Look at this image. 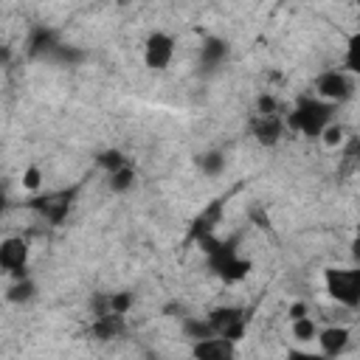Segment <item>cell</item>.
I'll return each mask as SVG.
<instances>
[{"instance_id": "cell-14", "label": "cell", "mask_w": 360, "mask_h": 360, "mask_svg": "<svg viewBox=\"0 0 360 360\" xmlns=\"http://www.w3.org/2000/svg\"><path fill=\"white\" fill-rule=\"evenodd\" d=\"M121 332H124V315H112V312H98L90 326V335L96 340H112Z\"/></svg>"}, {"instance_id": "cell-29", "label": "cell", "mask_w": 360, "mask_h": 360, "mask_svg": "<svg viewBox=\"0 0 360 360\" xmlns=\"http://www.w3.org/2000/svg\"><path fill=\"white\" fill-rule=\"evenodd\" d=\"M115 3H118V6H129L132 0H115Z\"/></svg>"}, {"instance_id": "cell-24", "label": "cell", "mask_w": 360, "mask_h": 360, "mask_svg": "<svg viewBox=\"0 0 360 360\" xmlns=\"http://www.w3.org/2000/svg\"><path fill=\"white\" fill-rule=\"evenodd\" d=\"M96 163L104 169V172H112V169H118V166H124V163H129V158L121 152V149H104V152H98V158H96Z\"/></svg>"}, {"instance_id": "cell-4", "label": "cell", "mask_w": 360, "mask_h": 360, "mask_svg": "<svg viewBox=\"0 0 360 360\" xmlns=\"http://www.w3.org/2000/svg\"><path fill=\"white\" fill-rule=\"evenodd\" d=\"M323 290L340 307L357 309L360 307V270L357 267H326Z\"/></svg>"}, {"instance_id": "cell-10", "label": "cell", "mask_w": 360, "mask_h": 360, "mask_svg": "<svg viewBox=\"0 0 360 360\" xmlns=\"http://www.w3.org/2000/svg\"><path fill=\"white\" fill-rule=\"evenodd\" d=\"M236 354V343L222 335H205L200 340H191V357L197 360H231Z\"/></svg>"}, {"instance_id": "cell-6", "label": "cell", "mask_w": 360, "mask_h": 360, "mask_svg": "<svg viewBox=\"0 0 360 360\" xmlns=\"http://www.w3.org/2000/svg\"><path fill=\"white\" fill-rule=\"evenodd\" d=\"M205 318H208L214 335L231 338L233 343L242 340L245 326H248V315H245V309H242V307H231V304H225V307H214Z\"/></svg>"}, {"instance_id": "cell-18", "label": "cell", "mask_w": 360, "mask_h": 360, "mask_svg": "<svg viewBox=\"0 0 360 360\" xmlns=\"http://www.w3.org/2000/svg\"><path fill=\"white\" fill-rule=\"evenodd\" d=\"M346 138H349V129H346V124H340L338 118H332V121L321 129V135H318V141H321L326 149H340V146L346 143Z\"/></svg>"}, {"instance_id": "cell-25", "label": "cell", "mask_w": 360, "mask_h": 360, "mask_svg": "<svg viewBox=\"0 0 360 360\" xmlns=\"http://www.w3.org/2000/svg\"><path fill=\"white\" fill-rule=\"evenodd\" d=\"M256 112L259 115H278L281 112V104L273 93H259L256 96Z\"/></svg>"}, {"instance_id": "cell-20", "label": "cell", "mask_w": 360, "mask_h": 360, "mask_svg": "<svg viewBox=\"0 0 360 360\" xmlns=\"http://www.w3.org/2000/svg\"><path fill=\"white\" fill-rule=\"evenodd\" d=\"M180 329H183V335H186L188 340H200V338H205V335H214L208 318H197V315H183Z\"/></svg>"}, {"instance_id": "cell-11", "label": "cell", "mask_w": 360, "mask_h": 360, "mask_svg": "<svg viewBox=\"0 0 360 360\" xmlns=\"http://www.w3.org/2000/svg\"><path fill=\"white\" fill-rule=\"evenodd\" d=\"M231 53V45L222 37H205L200 45V68L205 70H217Z\"/></svg>"}, {"instance_id": "cell-5", "label": "cell", "mask_w": 360, "mask_h": 360, "mask_svg": "<svg viewBox=\"0 0 360 360\" xmlns=\"http://www.w3.org/2000/svg\"><path fill=\"white\" fill-rule=\"evenodd\" d=\"M174 53H177V39L163 28L149 31V37L143 39V65L155 73L169 70L174 62Z\"/></svg>"}, {"instance_id": "cell-19", "label": "cell", "mask_w": 360, "mask_h": 360, "mask_svg": "<svg viewBox=\"0 0 360 360\" xmlns=\"http://www.w3.org/2000/svg\"><path fill=\"white\" fill-rule=\"evenodd\" d=\"M219 214H222V202L214 200V202L197 217V222H194V239H197V236H205V233H214V228L219 225Z\"/></svg>"}, {"instance_id": "cell-30", "label": "cell", "mask_w": 360, "mask_h": 360, "mask_svg": "<svg viewBox=\"0 0 360 360\" xmlns=\"http://www.w3.org/2000/svg\"><path fill=\"white\" fill-rule=\"evenodd\" d=\"M0 152H3V141H0Z\"/></svg>"}, {"instance_id": "cell-7", "label": "cell", "mask_w": 360, "mask_h": 360, "mask_svg": "<svg viewBox=\"0 0 360 360\" xmlns=\"http://www.w3.org/2000/svg\"><path fill=\"white\" fill-rule=\"evenodd\" d=\"M31 245L22 236H6L0 239V273L3 276H22L28 270Z\"/></svg>"}, {"instance_id": "cell-17", "label": "cell", "mask_w": 360, "mask_h": 360, "mask_svg": "<svg viewBox=\"0 0 360 360\" xmlns=\"http://www.w3.org/2000/svg\"><path fill=\"white\" fill-rule=\"evenodd\" d=\"M318 329H321V323H318L309 312L301 315V318H292V321H290V338H292L295 343H315Z\"/></svg>"}, {"instance_id": "cell-3", "label": "cell", "mask_w": 360, "mask_h": 360, "mask_svg": "<svg viewBox=\"0 0 360 360\" xmlns=\"http://www.w3.org/2000/svg\"><path fill=\"white\" fill-rule=\"evenodd\" d=\"M354 90H357V76L343 68H326L312 82V96H318L321 101H329L335 107L354 98Z\"/></svg>"}, {"instance_id": "cell-8", "label": "cell", "mask_w": 360, "mask_h": 360, "mask_svg": "<svg viewBox=\"0 0 360 360\" xmlns=\"http://www.w3.org/2000/svg\"><path fill=\"white\" fill-rule=\"evenodd\" d=\"M250 132H253V141H256L259 146H264V149L278 146L281 138H284V132H287V127H284V112H278V115H259V112H253V118H250Z\"/></svg>"}, {"instance_id": "cell-12", "label": "cell", "mask_w": 360, "mask_h": 360, "mask_svg": "<svg viewBox=\"0 0 360 360\" xmlns=\"http://www.w3.org/2000/svg\"><path fill=\"white\" fill-rule=\"evenodd\" d=\"M37 292H39L37 281H34L28 273H22V276H14L11 284L6 287V301L22 307V304H31V301L37 298Z\"/></svg>"}, {"instance_id": "cell-9", "label": "cell", "mask_w": 360, "mask_h": 360, "mask_svg": "<svg viewBox=\"0 0 360 360\" xmlns=\"http://www.w3.org/2000/svg\"><path fill=\"white\" fill-rule=\"evenodd\" d=\"M315 343H318V354L321 357H340L352 343V329L346 323L321 326L318 335H315Z\"/></svg>"}, {"instance_id": "cell-28", "label": "cell", "mask_w": 360, "mask_h": 360, "mask_svg": "<svg viewBox=\"0 0 360 360\" xmlns=\"http://www.w3.org/2000/svg\"><path fill=\"white\" fill-rule=\"evenodd\" d=\"M11 56H14V53H11V48H8V45H0V65H8V62H11Z\"/></svg>"}, {"instance_id": "cell-23", "label": "cell", "mask_w": 360, "mask_h": 360, "mask_svg": "<svg viewBox=\"0 0 360 360\" xmlns=\"http://www.w3.org/2000/svg\"><path fill=\"white\" fill-rule=\"evenodd\" d=\"M45 202V200H42ZM68 208H70V200L62 194V197H48V202L45 205H39V211L51 219V222H62L65 219V214H68Z\"/></svg>"}, {"instance_id": "cell-15", "label": "cell", "mask_w": 360, "mask_h": 360, "mask_svg": "<svg viewBox=\"0 0 360 360\" xmlns=\"http://www.w3.org/2000/svg\"><path fill=\"white\" fill-rule=\"evenodd\" d=\"M194 166H197V172L205 174V177H219V174L228 169V155H225L222 149H205V152H200V155L194 158Z\"/></svg>"}, {"instance_id": "cell-27", "label": "cell", "mask_w": 360, "mask_h": 360, "mask_svg": "<svg viewBox=\"0 0 360 360\" xmlns=\"http://www.w3.org/2000/svg\"><path fill=\"white\" fill-rule=\"evenodd\" d=\"M8 205H11V200H8V191H6V186L0 183V217L8 211Z\"/></svg>"}, {"instance_id": "cell-16", "label": "cell", "mask_w": 360, "mask_h": 360, "mask_svg": "<svg viewBox=\"0 0 360 360\" xmlns=\"http://www.w3.org/2000/svg\"><path fill=\"white\" fill-rule=\"evenodd\" d=\"M135 183H138V172L132 169V163H124V166L107 172V188L112 194H118V197L121 194H129L135 188Z\"/></svg>"}, {"instance_id": "cell-2", "label": "cell", "mask_w": 360, "mask_h": 360, "mask_svg": "<svg viewBox=\"0 0 360 360\" xmlns=\"http://www.w3.org/2000/svg\"><path fill=\"white\" fill-rule=\"evenodd\" d=\"M335 118V104H329V101H321L318 96H298V101H295V107L284 115V127L287 129H292V132H298V135H304V138H318L321 135V129L329 124Z\"/></svg>"}, {"instance_id": "cell-22", "label": "cell", "mask_w": 360, "mask_h": 360, "mask_svg": "<svg viewBox=\"0 0 360 360\" xmlns=\"http://www.w3.org/2000/svg\"><path fill=\"white\" fill-rule=\"evenodd\" d=\"M343 70H349V73H360V34L354 31V34H349V42H346V53H343V65H340Z\"/></svg>"}, {"instance_id": "cell-1", "label": "cell", "mask_w": 360, "mask_h": 360, "mask_svg": "<svg viewBox=\"0 0 360 360\" xmlns=\"http://www.w3.org/2000/svg\"><path fill=\"white\" fill-rule=\"evenodd\" d=\"M197 245L200 250L205 253L208 259V267L222 278V281H242L248 273H250V259H245L231 242H222L217 239V233H205V236H197Z\"/></svg>"}, {"instance_id": "cell-21", "label": "cell", "mask_w": 360, "mask_h": 360, "mask_svg": "<svg viewBox=\"0 0 360 360\" xmlns=\"http://www.w3.org/2000/svg\"><path fill=\"white\" fill-rule=\"evenodd\" d=\"M20 183H22V188H25L28 194H39L42 186H45V172H42V166H39V163H28V166L22 169V174H20Z\"/></svg>"}, {"instance_id": "cell-13", "label": "cell", "mask_w": 360, "mask_h": 360, "mask_svg": "<svg viewBox=\"0 0 360 360\" xmlns=\"http://www.w3.org/2000/svg\"><path fill=\"white\" fill-rule=\"evenodd\" d=\"M56 45H59L56 31H51V28H37V31L28 37V56H31V59H48Z\"/></svg>"}, {"instance_id": "cell-26", "label": "cell", "mask_w": 360, "mask_h": 360, "mask_svg": "<svg viewBox=\"0 0 360 360\" xmlns=\"http://www.w3.org/2000/svg\"><path fill=\"white\" fill-rule=\"evenodd\" d=\"M309 312V304L307 301H292L290 307H287V318L292 321V318H301V315H307Z\"/></svg>"}]
</instances>
